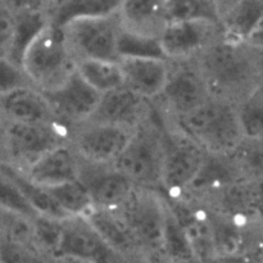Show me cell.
Listing matches in <instances>:
<instances>
[{"label":"cell","mask_w":263,"mask_h":263,"mask_svg":"<svg viewBox=\"0 0 263 263\" xmlns=\"http://www.w3.org/2000/svg\"><path fill=\"white\" fill-rule=\"evenodd\" d=\"M167 121L207 154H230L243 139L235 103L218 98H211L184 117Z\"/></svg>","instance_id":"6da1fadb"},{"label":"cell","mask_w":263,"mask_h":263,"mask_svg":"<svg viewBox=\"0 0 263 263\" xmlns=\"http://www.w3.org/2000/svg\"><path fill=\"white\" fill-rule=\"evenodd\" d=\"M162 117L154 107L145 122L134 130L127 145L112 167L139 189L162 190Z\"/></svg>","instance_id":"7a4b0ae2"},{"label":"cell","mask_w":263,"mask_h":263,"mask_svg":"<svg viewBox=\"0 0 263 263\" xmlns=\"http://www.w3.org/2000/svg\"><path fill=\"white\" fill-rule=\"evenodd\" d=\"M212 98L233 102V94L243 90L254 73L251 50L243 44L226 40L221 33L195 58Z\"/></svg>","instance_id":"3957f363"},{"label":"cell","mask_w":263,"mask_h":263,"mask_svg":"<svg viewBox=\"0 0 263 263\" xmlns=\"http://www.w3.org/2000/svg\"><path fill=\"white\" fill-rule=\"evenodd\" d=\"M76 64L63 30L50 23L28 45L21 62L30 84L40 91L63 84L76 71Z\"/></svg>","instance_id":"277c9868"},{"label":"cell","mask_w":263,"mask_h":263,"mask_svg":"<svg viewBox=\"0 0 263 263\" xmlns=\"http://www.w3.org/2000/svg\"><path fill=\"white\" fill-rule=\"evenodd\" d=\"M161 113V112H159ZM162 117V190L167 198L184 197L199 174L205 153L198 144Z\"/></svg>","instance_id":"5b68a950"},{"label":"cell","mask_w":263,"mask_h":263,"mask_svg":"<svg viewBox=\"0 0 263 263\" xmlns=\"http://www.w3.org/2000/svg\"><path fill=\"white\" fill-rule=\"evenodd\" d=\"M212 98L195 59L170 62V73L154 107L167 118L177 120L194 112Z\"/></svg>","instance_id":"8992f818"},{"label":"cell","mask_w":263,"mask_h":263,"mask_svg":"<svg viewBox=\"0 0 263 263\" xmlns=\"http://www.w3.org/2000/svg\"><path fill=\"white\" fill-rule=\"evenodd\" d=\"M118 212L127 223L141 252L161 254L162 238L168 212L163 193L136 187Z\"/></svg>","instance_id":"52a82bcc"},{"label":"cell","mask_w":263,"mask_h":263,"mask_svg":"<svg viewBox=\"0 0 263 263\" xmlns=\"http://www.w3.org/2000/svg\"><path fill=\"white\" fill-rule=\"evenodd\" d=\"M71 128L54 121L46 123L7 122L9 164L26 170L48 152L69 143Z\"/></svg>","instance_id":"ba28073f"},{"label":"cell","mask_w":263,"mask_h":263,"mask_svg":"<svg viewBox=\"0 0 263 263\" xmlns=\"http://www.w3.org/2000/svg\"><path fill=\"white\" fill-rule=\"evenodd\" d=\"M121 27L117 12L107 17L76 21L62 30L77 62L81 59L118 61L117 41Z\"/></svg>","instance_id":"9c48e42d"},{"label":"cell","mask_w":263,"mask_h":263,"mask_svg":"<svg viewBox=\"0 0 263 263\" xmlns=\"http://www.w3.org/2000/svg\"><path fill=\"white\" fill-rule=\"evenodd\" d=\"M133 133L130 128L86 121L71 128L69 145L85 163L112 166Z\"/></svg>","instance_id":"30bf717a"},{"label":"cell","mask_w":263,"mask_h":263,"mask_svg":"<svg viewBox=\"0 0 263 263\" xmlns=\"http://www.w3.org/2000/svg\"><path fill=\"white\" fill-rule=\"evenodd\" d=\"M43 92L57 121L68 128L89 121L100 99L99 92L95 91L77 71L55 89Z\"/></svg>","instance_id":"8fae6325"},{"label":"cell","mask_w":263,"mask_h":263,"mask_svg":"<svg viewBox=\"0 0 263 263\" xmlns=\"http://www.w3.org/2000/svg\"><path fill=\"white\" fill-rule=\"evenodd\" d=\"M220 30V23L210 21L170 22L162 31L159 41L167 61H190L221 35Z\"/></svg>","instance_id":"7c38bea8"},{"label":"cell","mask_w":263,"mask_h":263,"mask_svg":"<svg viewBox=\"0 0 263 263\" xmlns=\"http://www.w3.org/2000/svg\"><path fill=\"white\" fill-rule=\"evenodd\" d=\"M79 180L89 190L94 208L98 210L118 211L136 189L130 180L112 166L90 164L82 161Z\"/></svg>","instance_id":"4fadbf2b"},{"label":"cell","mask_w":263,"mask_h":263,"mask_svg":"<svg viewBox=\"0 0 263 263\" xmlns=\"http://www.w3.org/2000/svg\"><path fill=\"white\" fill-rule=\"evenodd\" d=\"M153 103L143 99L125 86L100 95L89 121L135 130L152 115Z\"/></svg>","instance_id":"5bb4252c"},{"label":"cell","mask_w":263,"mask_h":263,"mask_svg":"<svg viewBox=\"0 0 263 263\" xmlns=\"http://www.w3.org/2000/svg\"><path fill=\"white\" fill-rule=\"evenodd\" d=\"M22 171L31 181L48 189L79 180L81 161L68 143L48 152Z\"/></svg>","instance_id":"9a60e30c"},{"label":"cell","mask_w":263,"mask_h":263,"mask_svg":"<svg viewBox=\"0 0 263 263\" xmlns=\"http://www.w3.org/2000/svg\"><path fill=\"white\" fill-rule=\"evenodd\" d=\"M123 86L148 102L163 91L170 73V61L154 58L120 59Z\"/></svg>","instance_id":"2e32d148"},{"label":"cell","mask_w":263,"mask_h":263,"mask_svg":"<svg viewBox=\"0 0 263 263\" xmlns=\"http://www.w3.org/2000/svg\"><path fill=\"white\" fill-rule=\"evenodd\" d=\"M0 117L5 122L46 123L57 121L43 91L23 86L0 97Z\"/></svg>","instance_id":"e0dca14e"},{"label":"cell","mask_w":263,"mask_h":263,"mask_svg":"<svg viewBox=\"0 0 263 263\" xmlns=\"http://www.w3.org/2000/svg\"><path fill=\"white\" fill-rule=\"evenodd\" d=\"M167 0H123L118 14L126 30L159 37L166 27Z\"/></svg>","instance_id":"ac0fdd59"},{"label":"cell","mask_w":263,"mask_h":263,"mask_svg":"<svg viewBox=\"0 0 263 263\" xmlns=\"http://www.w3.org/2000/svg\"><path fill=\"white\" fill-rule=\"evenodd\" d=\"M123 0H54L48 9L49 23L58 28L72 22L107 17L120 10Z\"/></svg>","instance_id":"d6986e66"},{"label":"cell","mask_w":263,"mask_h":263,"mask_svg":"<svg viewBox=\"0 0 263 263\" xmlns=\"http://www.w3.org/2000/svg\"><path fill=\"white\" fill-rule=\"evenodd\" d=\"M86 218L103 241L116 252L126 257L133 256L136 252H141L138 241L118 211L94 208Z\"/></svg>","instance_id":"ffe728a7"},{"label":"cell","mask_w":263,"mask_h":263,"mask_svg":"<svg viewBox=\"0 0 263 263\" xmlns=\"http://www.w3.org/2000/svg\"><path fill=\"white\" fill-rule=\"evenodd\" d=\"M263 20V0H239L220 20L221 33L229 41L244 44Z\"/></svg>","instance_id":"44dd1931"},{"label":"cell","mask_w":263,"mask_h":263,"mask_svg":"<svg viewBox=\"0 0 263 263\" xmlns=\"http://www.w3.org/2000/svg\"><path fill=\"white\" fill-rule=\"evenodd\" d=\"M0 168L17 185L18 189L21 190L25 199L27 200L31 208L35 211L36 215L41 216V217L54 218V220H64V218H67L63 215V212L59 210L58 205L55 204L48 190L31 181L22 170L17 168L15 166L9 163L0 164Z\"/></svg>","instance_id":"7402d4cb"},{"label":"cell","mask_w":263,"mask_h":263,"mask_svg":"<svg viewBox=\"0 0 263 263\" xmlns=\"http://www.w3.org/2000/svg\"><path fill=\"white\" fill-rule=\"evenodd\" d=\"M76 71L100 95L123 86L120 61L81 59L77 62Z\"/></svg>","instance_id":"603a6c76"},{"label":"cell","mask_w":263,"mask_h":263,"mask_svg":"<svg viewBox=\"0 0 263 263\" xmlns=\"http://www.w3.org/2000/svg\"><path fill=\"white\" fill-rule=\"evenodd\" d=\"M46 190L67 218L86 217L94 210L89 190L80 180L48 187Z\"/></svg>","instance_id":"cb8c5ba5"},{"label":"cell","mask_w":263,"mask_h":263,"mask_svg":"<svg viewBox=\"0 0 263 263\" xmlns=\"http://www.w3.org/2000/svg\"><path fill=\"white\" fill-rule=\"evenodd\" d=\"M161 254L170 263H198L186 234L182 230L179 221L171 213L170 208L167 212L163 238H162Z\"/></svg>","instance_id":"d4e9b609"},{"label":"cell","mask_w":263,"mask_h":263,"mask_svg":"<svg viewBox=\"0 0 263 263\" xmlns=\"http://www.w3.org/2000/svg\"><path fill=\"white\" fill-rule=\"evenodd\" d=\"M230 157L243 181L263 177V138H243Z\"/></svg>","instance_id":"484cf974"},{"label":"cell","mask_w":263,"mask_h":263,"mask_svg":"<svg viewBox=\"0 0 263 263\" xmlns=\"http://www.w3.org/2000/svg\"><path fill=\"white\" fill-rule=\"evenodd\" d=\"M118 61L123 58L166 59L159 37L143 35L121 27L117 41Z\"/></svg>","instance_id":"4316f807"},{"label":"cell","mask_w":263,"mask_h":263,"mask_svg":"<svg viewBox=\"0 0 263 263\" xmlns=\"http://www.w3.org/2000/svg\"><path fill=\"white\" fill-rule=\"evenodd\" d=\"M49 23L48 14L43 12L37 13H20L15 14V32L13 39L12 49L8 58L14 63L20 64L26 49L35 40L36 36L44 30Z\"/></svg>","instance_id":"83f0119b"},{"label":"cell","mask_w":263,"mask_h":263,"mask_svg":"<svg viewBox=\"0 0 263 263\" xmlns=\"http://www.w3.org/2000/svg\"><path fill=\"white\" fill-rule=\"evenodd\" d=\"M239 125L243 138H263V91L257 87L247 94L241 103L236 105Z\"/></svg>","instance_id":"f1b7e54d"},{"label":"cell","mask_w":263,"mask_h":263,"mask_svg":"<svg viewBox=\"0 0 263 263\" xmlns=\"http://www.w3.org/2000/svg\"><path fill=\"white\" fill-rule=\"evenodd\" d=\"M167 21H210L220 23L213 0H167Z\"/></svg>","instance_id":"f546056e"},{"label":"cell","mask_w":263,"mask_h":263,"mask_svg":"<svg viewBox=\"0 0 263 263\" xmlns=\"http://www.w3.org/2000/svg\"><path fill=\"white\" fill-rule=\"evenodd\" d=\"M0 212L32 221L37 217L17 185L0 168Z\"/></svg>","instance_id":"4dcf8cb0"},{"label":"cell","mask_w":263,"mask_h":263,"mask_svg":"<svg viewBox=\"0 0 263 263\" xmlns=\"http://www.w3.org/2000/svg\"><path fill=\"white\" fill-rule=\"evenodd\" d=\"M0 263H48L32 243L0 231Z\"/></svg>","instance_id":"1f68e13d"},{"label":"cell","mask_w":263,"mask_h":263,"mask_svg":"<svg viewBox=\"0 0 263 263\" xmlns=\"http://www.w3.org/2000/svg\"><path fill=\"white\" fill-rule=\"evenodd\" d=\"M28 85L31 84L22 67L8 57L0 55V97Z\"/></svg>","instance_id":"d6a6232c"},{"label":"cell","mask_w":263,"mask_h":263,"mask_svg":"<svg viewBox=\"0 0 263 263\" xmlns=\"http://www.w3.org/2000/svg\"><path fill=\"white\" fill-rule=\"evenodd\" d=\"M15 32V14L0 3V55L9 57Z\"/></svg>","instance_id":"836d02e7"},{"label":"cell","mask_w":263,"mask_h":263,"mask_svg":"<svg viewBox=\"0 0 263 263\" xmlns=\"http://www.w3.org/2000/svg\"><path fill=\"white\" fill-rule=\"evenodd\" d=\"M0 3L12 10L14 14H20V13H46L54 0H0Z\"/></svg>","instance_id":"e575fe53"},{"label":"cell","mask_w":263,"mask_h":263,"mask_svg":"<svg viewBox=\"0 0 263 263\" xmlns=\"http://www.w3.org/2000/svg\"><path fill=\"white\" fill-rule=\"evenodd\" d=\"M205 263H256V261L252 256L240 252V253L215 254L210 261Z\"/></svg>","instance_id":"d590c367"},{"label":"cell","mask_w":263,"mask_h":263,"mask_svg":"<svg viewBox=\"0 0 263 263\" xmlns=\"http://www.w3.org/2000/svg\"><path fill=\"white\" fill-rule=\"evenodd\" d=\"M249 185H251L252 195H253L257 213L263 215V177L258 180H254V181H249Z\"/></svg>","instance_id":"8d00e7d4"},{"label":"cell","mask_w":263,"mask_h":263,"mask_svg":"<svg viewBox=\"0 0 263 263\" xmlns=\"http://www.w3.org/2000/svg\"><path fill=\"white\" fill-rule=\"evenodd\" d=\"M9 163L7 141V122L0 117V164Z\"/></svg>","instance_id":"74e56055"},{"label":"cell","mask_w":263,"mask_h":263,"mask_svg":"<svg viewBox=\"0 0 263 263\" xmlns=\"http://www.w3.org/2000/svg\"><path fill=\"white\" fill-rule=\"evenodd\" d=\"M251 54L256 72L263 76V48H252L251 46Z\"/></svg>","instance_id":"f35d334b"},{"label":"cell","mask_w":263,"mask_h":263,"mask_svg":"<svg viewBox=\"0 0 263 263\" xmlns=\"http://www.w3.org/2000/svg\"><path fill=\"white\" fill-rule=\"evenodd\" d=\"M48 263H94V262L89 261V259L77 258V257H72V256H58L49 259Z\"/></svg>","instance_id":"ab89813d"},{"label":"cell","mask_w":263,"mask_h":263,"mask_svg":"<svg viewBox=\"0 0 263 263\" xmlns=\"http://www.w3.org/2000/svg\"><path fill=\"white\" fill-rule=\"evenodd\" d=\"M259 87H261V89H262V91H263V84L261 85V86H259Z\"/></svg>","instance_id":"60d3db41"}]
</instances>
